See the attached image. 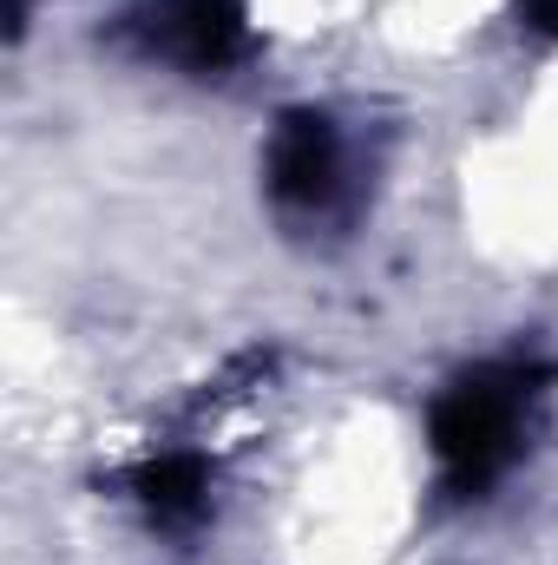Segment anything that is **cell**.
Returning <instances> with one entry per match:
<instances>
[{
    "mask_svg": "<svg viewBox=\"0 0 558 565\" xmlns=\"http://www.w3.org/2000/svg\"><path fill=\"white\" fill-rule=\"evenodd\" d=\"M126 500L144 513L151 533H197L211 520V460L204 454H151L126 473Z\"/></svg>",
    "mask_w": 558,
    "mask_h": 565,
    "instance_id": "cell-4",
    "label": "cell"
},
{
    "mask_svg": "<svg viewBox=\"0 0 558 565\" xmlns=\"http://www.w3.org/2000/svg\"><path fill=\"white\" fill-rule=\"evenodd\" d=\"M119 46L184 79H224L250 53V0H126Z\"/></svg>",
    "mask_w": 558,
    "mask_h": 565,
    "instance_id": "cell-3",
    "label": "cell"
},
{
    "mask_svg": "<svg viewBox=\"0 0 558 565\" xmlns=\"http://www.w3.org/2000/svg\"><path fill=\"white\" fill-rule=\"evenodd\" d=\"M264 191H270V211L296 231H315V224H342L355 211V145L342 132V119L329 106H289L270 145H264Z\"/></svg>",
    "mask_w": 558,
    "mask_h": 565,
    "instance_id": "cell-2",
    "label": "cell"
},
{
    "mask_svg": "<svg viewBox=\"0 0 558 565\" xmlns=\"http://www.w3.org/2000/svg\"><path fill=\"white\" fill-rule=\"evenodd\" d=\"M552 395L539 355H486L427 402V454L447 500H486L533 447Z\"/></svg>",
    "mask_w": 558,
    "mask_h": 565,
    "instance_id": "cell-1",
    "label": "cell"
},
{
    "mask_svg": "<svg viewBox=\"0 0 558 565\" xmlns=\"http://www.w3.org/2000/svg\"><path fill=\"white\" fill-rule=\"evenodd\" d=\"M519 26L539 40H558V0H519Z\"/></svg>",
    "mask_w": 558,
    "mask_h": 565,
    "instance_id": "cell-5",
    "label": "cell"
}]
</instances>
